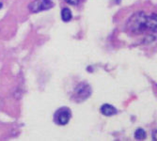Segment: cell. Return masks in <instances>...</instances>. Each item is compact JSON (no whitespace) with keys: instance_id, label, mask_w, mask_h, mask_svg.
I'll use <instances>...</instances> for the list:
<instances>
[{"instance_id":"9","label":"cell","mask_w":157,"mask_h":141,"mask_svg":"<svg viewBox=\"0 0 157 141\" xmlns=\"http://www.w3.org/2000/svg\"><path fill=\"white\" fill-rule=\"evenodd\" d=\"M1 8H2V4H1V3H0V9H1Z\"/></svg>"},{"instance_id":"5","label":"cell","mask_w":157,"mask_h":141,"mask_svg":"<svg viewBox=\"0 0 157 141\" xmlns=\"http://www.w3.org/2000/svg\"><path fill=\"white\" fill-rule=\"evenodd\" d=\"M117 112H118V110L115 107H114L113 105H108V104H105L101 107V113L103 115L107 116V117L116 115Z\"/></svg>"},{"instance_id":"7","label":"cell","mask_w":157,"mask_h":141,"mask_svg":"<svg viewBox=\"0 0 157 141\" xmlns=\"http://www.w3.org/2000/svg\"><path fill=\"white\" fill-rule=\"evenodd\" d=\"M135 137H136V139H138V140L144 139L146 137V132H145V130L142 129V128L137 129L135 132Z\"/></svg>"},{"instance_id":"2","label":"cell","mask_w":157,"mask_h":141,"mask_svg":"<svg viewBox=\"0 0 157 141\" xmlns=\"http://www.w3.org/2000/svg\"><path fill=\"white\" fill-rule=\"evenodd\" d=\"M91 94V88L90 85L86 83H81L75 88L74 93V99L75 102H82L86 99H88Z\"/></svg>"},{"instance_id":"1","label":"cell","mask_w":157,"mask_h":141,"mask_svg":"<svg viewBox=\"0 0 157 141\" xmlns=\"http://www.w3.org/2000/svg\"><path fill=\"white\" fill-rule=\"evenodd\" d=\"M127 30L133 35L149 34L147 14L144 11H138L133 14L127 22Z\"/></svg>"},{"instance_id":"3","label":"cell","mask_w":157,"mask_h":141,"mask_svg":"<svg viewBox=\"0 0 157 141\" xmlns=\"http://www.w3.org/2000/svg\"><path fill=\"white\" fill-rule=\"evenodd\" d=\"M54 7V3L51 0H34L28 5V10L30 12L33 13H38L44 10H50Z\"/></svg>"},{"instance_id":"4","label":"cell","mask_w":157,"mask_h":141,"mask_svg":"<svg viewBox=\"0 0 157 141\" xmlns=\"http://www.w3.org/2000/svg\"><path fill=\"white\" fill-rule=\"evenodd\" d=\"M72 117V112L67 107H61L55 113L54 120L58 125H66Z\"/></svg>"},{"instance_id":"8","label":"cell","mask_w":157,"mask_h":141,"mask_svg":"<svg viewBox=\"0 0 157 141\" xmlns=\"http://www.w3.org/2000/svg\"><path fill=\"white\" fill-rule=\"evenodd\" d=\"M79 1H80V0H65L66 3H68L70 5H74V6L77 5L79 3Z\"/></svg>"},{"instance_id":"6","label":"cell","mask_w":157,"mask_h":141,"mask_svg":"<svg viewBox=\"0 0 157 141\" xmlns=\"http://www.w3.org/2000/svg\"><path fill=\"white\" fill-rule=\"evenodd\" d=\"M73 15H72V11H71L68 8H65L61 10V19L64 22H69L71 19H72Z\"/></svg>"}]
</instances>
